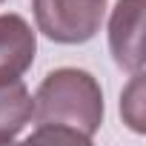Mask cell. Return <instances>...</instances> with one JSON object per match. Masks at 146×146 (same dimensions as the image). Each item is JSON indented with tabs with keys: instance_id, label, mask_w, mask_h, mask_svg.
Masks as SVG:
<instances>
[{
	"instance_id": "52a82bcc",
	"label": "cell",
	"mask_w": 146,
	"mask_h": 146,
	"mask_svg": "<svg viewBox=\"0 0 146 146\" xmlns=\"http://www.w3.org/2000/svg\"><path fill=\"white\" fill-rule=\"evenodd\" d=\"M3 3H6V0H0V6H3Z\"/></svg>"
},
{
	"instance_id": "8992f818",
	"label": "cell",
	"mask_w": 146,
	"mask_h": 146,
	"mask_svg": "<svg viewBox=\"0 0 146 146\" xmlns=\"http://www.w3.org/2000/svg\"><path fill=\"white\" fill-rule=\"evenodd\" d=\"M140 78H143V69L140 72H132V86L123 92V98H120V112L126 115V120H129V126L135 129V132H143V120H140V115L135 112L137 106H140Z\"/></svg>"
},
{
	"instance_id": "6da1fadb",
	"label": "cell",
	"mask_w": 146,
	"mask_h": 146,
	"mask_svg": "<svg viewBox=\"0 0 146 146\" xmlns=\"http://www.w3.org/2000/svg\"><path fill=\"white\" fill-rule=\"evenodd\" d=\"M32 117L37 126H57L92 143L103 123V89L86 69L63 66L43 78L32 98Z\"/></svg>"
},
{
	"instance_id": "277c9868",
	"label": "cell",
	"mask_w": 146,
	"mask_h": 146,
	"mask_svg": "<svg viewBox=\"0 0 146 146\" xmlns=\"http://www.w3.org/2000/svg\"><path fill=\"white\" fill-rule=\"evenodd\" d=\"M37 37L26 17L20 15H0V69L23 75L35 63Z\"/></svg>"
},
{
	"instance_id": "3957f363",
	"label": "cell",
	"mask_w": 146,
	"mask_h": 146,
	"mask_svg": "<svg viewBox=\"0 0 146 146\" xmlns=\"http://www.w3.org/2000/svg\"><path fill=\"white\" fill-rule=\"evenodd\" d=\"M143 0H117L109 20V49L120 69H143Z\"/></svg>"
},
{
	"instance_id": "5b68a950",
	"label": "cell",
	"mask_w": 146,
	"mask_h": 146,
	"mask_svg": "<svg viewBox=\"0 0 146 146\" xmlns=\"http://www.w3.org/2000/svg\"><path fill=\"white\" fill-rule=\"evenodd\" d=\"M32 95L20 75L0 69V143L15 140L32 120Z\"/></svg>"
},
{
	"instance_id": "7a4b0ae2",
	"label": "cell",
	"mask_w": 146,
	"mask_h": 146,
	"mask_svg": "<svg viewBox=\"0 0 146 146\" xmlns=\"http://www.w3.org/2000/svg\"><path fill=\"white\" fill-rule=\"evenodd\" d=\"M37 29L63 46L92 40L106 17V0H32Z\"/></svg>"
}]
</instances>
